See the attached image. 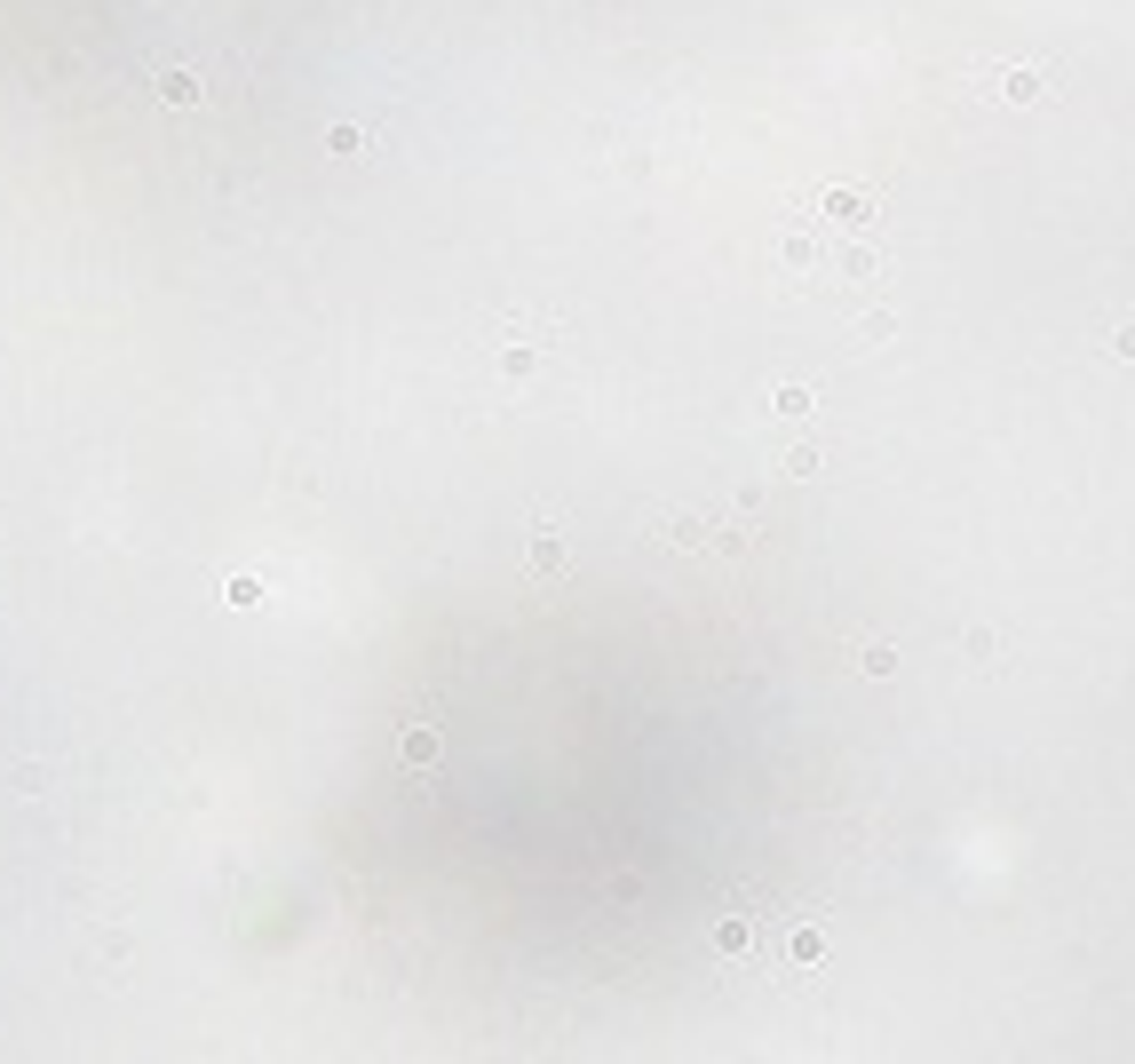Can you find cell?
Segmentation results:
<instances>
[{
  "label": "cell",
  "mask_w": 1135,
  "mask_h": 1064,
  "mask_svg": "<svg viewBox=\"0 0 1135 1064\" xmlns=\"http://www.w3.org/2000/svg\"><path fill=\"white\" fill-rule=\"evenodd\" d=\"M160 96H167V104H199V80H191V72H167Z\"/></svg>",
  "instance_id": "cell-1"
},
{
  "label": "cell",
  "mask_w": 1135,
  "mask_h": 1064,
  "mask_svg": "<svg viewBox=\"0 0 1135 1064\" xmlns=\"http://www.w3.org/2000/svg\"><path fill=\"white\" fill-rule=\"evenodd\" d=\"M437 755V731H406V763H429Z\"/></svg>",
  "instance_id": "cell-3"
},
{
  "label": "cell",
  "mask_w": 1135,
  "mask_h": 1064,
  "mask_svg": "<svg viewBox=\"0 0 1135 1064\" xmlns=\"http://www.w3.org/2000/svg\"><path fill=\"white\" fill-rule=\"evenodd\" d=\"M222 596H231V604H238V612H255V604H262V580H247V572H238V580H231V588H222Z\"/></svg>",
  "instance_id": "cell-2"
}]
</instances>
